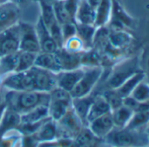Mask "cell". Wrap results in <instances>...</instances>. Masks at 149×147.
Instances as JSON below:
<instances>
[{
    "mask_svg": "<svg viewBox=\"0 0 149 147\" xmlns=\"http://www.w3.org/2000/svg\"><path fill=\"white\" fill-rule=\"evenodd\" d=\"M62 47H64L68 51H70L73 53H81L85 50L82 40L77 35L66 40L64 42Z\"/></svg>",
    "mask_w": 149,
    "mask_h": 147,
    "instance_id": "obj_35",
    "label": "cell"
},
{
    "mask_svg": "<svg viewBox=\"0 0 149 147\" xmlns=\"http://www.w3.org/2000/svg\"><path fill=\"white\" fill-rule=\"evenodd\" d=\"M34 26H35L39 42H40V52L54 53L57 51V49L60 47L58 46L57 43L54 41V40L51 36L49 31L47 30V26L43 23L40 17H39V19Z\"/></svg>",
    "mask_w": 149,
    "mask_h": 147,
    "instance_id": "obj_16",
    "label": "cell"
},
{
    "mask_svg": "<svg viewBox=\"0 0 149 147\" xmlns=\"http://www.w3.org/2000/svg\"><path fill=\"white\" fill-rule=\"evenodd\" d=\"M103 67V56L94 48L86 49L82 53L81 67L91 68Z\"/></svg>",
    "mask_w": 149,
    "mask_h": 147,
    "instance_id": "obj_28",
    "label": "cell"
},
{
    "mask_svg": "<svg viewBox=\"0 0 149 147\" xmlns=\"http://www.w3.org/2000/svg\"><path fill=\"white\" fill-rule=\"evenodd\" d=\"M49 96L48 115L52 120L57 122L71 108L73 98L68 91L59 87H55L51 90Z\"/></svg>",
    "mask_w": 149,
    "mask_h": 147,
    "instance_id": "obj_4",
    "label": "cell"
},
{
    "mask_svg": "<svg viewBox=\"0 0 149 147\" xmlns=\"http://www.w3.org/2000/svg\"><path fill=\"white\" fill-rule=\"evenodd\" d=\"M145 74H146V80L149 82V58L147 59L146 62V69L144 70Z\"/></svg>",
    "mask_w": 149,
    "mask_h": 147,
    "instance_id": "obj_39",
    "label": "cell"
},
{
    "mask_svg": "<svg viewBox=\"0 0 149 147\" xmlns=\"http://www.w3.org/2000/svg\"><path fill=\"white\" fill-rule=\"evenodd\" d=\"M58 133H62L66 138H71L76 137L83 129V122L78 116L74 111L72 107L67 111V113L56 122Z\"/></svg>",
    "mask_w": 149,
    "mask_h": 147,
    "instance_id": "obj_10",
    "label": "cell"
},
{
    "mask_svg": "<svg viewBox=\"0 0 149 147\" xmlns=\"http://www.w3.org/2000/svg\"><path fill=\"white\" fill-rule=\"evenodd\" d=\"M135 26V19L124 9L121 2L112 0L111 15L107 26L111 31L132 29Z\"/></svg>",
    "mask_w": 149,
    "mask_h": 147,
    "instance_id": "obj_7",
    "label": "cell"
},
{
    "mask_svg": "<svg viewBox=\"0 0 149 147\" xmlns=\"http://www.w3.org/2000/svg\"><path fill=\"white\" fill-rule=\"evenodd\" d=\"M9 1H10V2H13V3H14V4H16V5H18L19 6H20L21 5L26 4L27 0H9Z\"/></svg>",
    "mask_w": 149,
    "mask_h": 147,
    "instance_id": "obj_40",
    "label": "cell"
},
{
    "mask_svg": "<svg viewBox=\"0 0 149 147\" xmlns=\"http://www.w3.org/2000/svg\"><path fill=\"white\" fill-rule=\"evenodd\" d=\"M62 5L71 19L76 23V15L77 12L80 0H61Z\"/></svg>",
    "mask_w": 149,
    "mask_h": 147,
    "instance_id": "obj_36",
    "label": "cell"
},
{
    "mask_svg": "<svg viewBox=\"0 0 149 147\" xmlns=\"http://www.w3.org/2000/svg\"><path fill=\"white\" fill-rule=\"evenodd\" d=\"M112 0H100L99 4L96 7V20L95 26H105L110 21L111 15Z\"/></svg>",
    "mask_w": 149,
    "mask_h": 147,
    "instance_id": "obj_23",
    "label": "cell"
},
{
    "mask_svg": "<svg viewBox=\"0 0 149 147\" xmlns=\"http://www.w3.org/2000/svg\"><path fill=\"white\" fill-rule=\"evenodd\" d=\"M49 117L48 105H40L20 115L21 123H36Z\"/></svg>",
    "mask_w": 149,
    "mask_h": 147,
    "instance_id": "obj_25",
    "label": "cell"
},
{
    "mask_svg": "<svg viewBox=\"0 0 149 147\" xmlns=\"http://www.w3.org/2000/svg\"><path fill=\"white\" fill-rule=\"evenodd\" d=\"M104 74L103 67H97L91 68H85L81 80L71 90L70 95L72 98H79L86 96L92 93Z\"/></svg>",
    "mask_w": 149,
    "mask_h": 147,
    "instance_id": "obj_5",
    "label": "cell"
},
{
    "mask_svg": "<svg viewBox=\"0 0 149 147\" xmlns=\"http://www.w3.org/2000/svg\"><path fill=\"white\" fill-rule=\"evenodd\" d=\"M77 24V36L82 40L84 49L92 48V43L97 27L92 25Z\"/></svg>",
    "mask_w": 149,
    "mask_h": 147,
    "instance_id": "obj_29",
    "label": "cell"
},
{
    "mask_svg": "<svg viewBox=\"0 0 149 147\" xmlns=\"http://www.w3.org/2000/svg\"><path fill=\"white\" fill-rule=\"evenodd\" d=\"M19 23L0 33V57L19 51Z\"/></svg>",
    "mask_w": 149,
    "mask_h": 147,
    "instance_id": "obj_11",
    "label": "cell"
},
{
    "mask_svg": "<svg viewBox=\"0 0 149 147\" xmlns=\"http://www.w3.org/2000/svg\"><path fill=\"white\" fill-rule=\"evenodd\" d=\"M49 93L38 91L9 90L5 96L8 108L22 115L40 105H48Z\"/></svg>",
    "mask_w": 149,
    "mask_h": 147,
    "instance_id": "obj_1",
    "label": "cell"
},
{
    "mask_svg": "<svg viewBox=\"0 0 149 147\" xmlns=\"http://www.w3.org/2000/svg\"><path fill=\"white\" fill-rule=\"evenodd\" d=\"M61 26L63 44L68 39L77 35V24L76 23H66V24L61 25Z\"/></svg>",
    "mask_w": 149,
    "mask_h": 147,
    "instance_id": "obj_37",
    "label": "cell"
},
{
    "mask_svg": "<svg viewBox=\"0 0 149 147\" xmlns=\"http://www.w3.org/2000/svg\"><path fill=\"white\" fill-rule=\"evenodd\" d=\"M104 139L112 147H145L149 145L146 129L114 128Z\"/></svg>",
    "mask_w": 149,
    "mask_h": 147,
    "instance_id": "obj_2",
    "label": "cell"
},
{
    "mask_svg": "<svg viewBox=\"0 0 149 147\" xmlns=\"http://www.w3.org/2000/svg\"><path fill=\"white\" fill-rule=\"evenodd\" d=\"M36 55L37 53H34L24 52V51L19 50V61H18V66H17L15 72H23L33 67L34 66Z\"/></svg>",
    "mask_w": 149,
    "mask_h": 147,
    "instance_id": "obj_33",
    "label": "cell"
},
{
    "mask_svg": "<svg viewBox=\"0 0 149 147\" xmlns=\"http://www.w3.org/2000/svg\"><path fill=\"white\" fill-rule=\"evenodd\" d=\"M19 17L20 6L10 1L0 4V33L17 25Z\"/></svg>",
    "mask_w": 149,
    "mask_h": 147,
    "instance_id": "obj_12",
    "label": "cell"
},
{
    "mask_svg": "<svg viewBox=\"0 0 149 147\" xmlns=\"http://www.w3.org/2000/svg\"><path fill=\"white\" fill-rule=\"evenodd\" d=\"M88 126L90 130L97 138L104 139L115 128L111 116V112H109L96 118L95 120L91 122Z\"/></svg>",
    "mask_w": 149,
    "mask_h": 147,
    "instance_id": "obj_14",
    "label": "cell"
},
{
    "mask_svg": "<svg viewBox=\"0 0 149 147\" xmlns=\"http://www.w3.org/2000/svg\"><path fill=\"white\" fill-rule=\"evenodd\" d=\"M129 96L133 98L138 103H145L149 101V82L146 80V77L136 86Z\"/></svg>",
    "mask_w": 149,
    "mask_h": 147,
    "instance_id": "obj_32",
    "label": "cell"
},
{
    "mask_svg": "<svg viewBox=\"0 0 149 147\" xmlns=\"http://www.w3.org/2000/svg\"><path fill=\"white\" fill-rule=\"evenodd\" d=\"M141 69L142 68L139 66V60L137 56L125 58L116 62L112 65L111 72L104 81L105 88L117 89L128 78Z\"/></svg>",
    "mask_w": 149,
    "mask_h": 147,
    "instance_id": "obj_3",
    "label": "cell"
},
{
    "mask_svg": "<svg viewBox=\"0 0 149 147\" xmlns=\"http://www.w3.org/2000/svg\"><path fill=\"white\" fill-rule=\"evenodd\" d=\"M34 66L53 72L54 74H58L59 72H61V68L56 61L54 53L40 52L36 55Z\"/></svg>",
    "mask_w": 149,
    "mask_h": 147,
    "instance_id": "obj_24",
    "label": "cell"
},
{
    "mask_svg": "<svg viewBox=\"0 0 149 147\" xmlns=\"http://www.w3.org/2000/svg\"><path fill=\"white\" fill-rule=\"evenodd\" d=\"M36 140L40 142H50L53 141L58 135V129L56 122L52 120L50 117L46 120L39 130L33 134Z\"/></svg>",
    "mask_w": 149,
    "mask_h": 147,
    "instance_id": "obj_22",
    "label": "cell"
},
{
    "mask_svg": "<svg viewBox=\"0 0 149 147\" xmlns=\"http://www.w3.org/2000/svg\"><path fill=\"white\" fill-rule=\"evenodd\" d=\"M149 123V110L136 111L133 113L128 124L125 126L132 130H145Z\"/></svg>",
    "mask_w": 149,
    "mask_h": 147,
    "instance_id": "obj_31",
    "label": "cell"
},
{
    "mask_svg": "<svg viewBox=\"0 0 149 147\" xmlns=\"http://www.w3.org/2000/svg\"><path fill=\"white\" fill-rule=\"evenodd\" d=\"M88 2L96 9V7L97 6V5H98L99 2H100V0H88Z\"/></svg>",
    "mask_w": 149,
    "mask_h": 147,
    "instance_id": "obj_41",
    "label": "cell"
},
{
    "mask_svg": "<svg viewBox=\"0 0 149 147\" xmlns=\"http://www.w3.org/2000/svg\"><path fill=\"white\" fill-rule=\"evenodd\" d=\"M3 102V100H2V96H1V94H0V103H1Z\"/></svg>",
    "mask_w": 149,
    "mask_h": 147,
    "instance_id": "obj_43",
    "label": "cell"
},
{
    "mask_svg": "<svg viewBox=\"0 0 149 147\" xmlns=\"http://www.w3.org/2000/svg\"><path fill=\"white\" fill-rule=\"evenodd\" d=\"M20 31L19 50L39 53L40 52V42L35 26L27 22H19Z\"/></svg>",
    "mask_w": 149,
    "mask_h": 147,
    "instance_id": "obj_9",
    "label": "cell"
},
{
    "mask_svg": "<svg viewBox=\"0 0 149 147\" xmlns=\"http://www.w3.org/2000/svg\"><path fill=\"white\" fill-rule=\"evenodd\" d=\"M94 96L95 95L91 93L84 97L72 99L71 107L74 110V111L76 112V114L78 116V117L81 119L84 125L87 124V116H88L91 105L94 100Z\"/></svg>",
    "mask_w": 149,
    "mask_h": 147,
    "instance_id": "obj_19",
    "label": "cell"
},
{
    "mask_svg": "<svg viewBox=\"0 0 149 147\" xmlns=\"http://www.w3.org/2000/svg\"><path fill=\"white\" fill-rule=\"evenodd\" d=\"M20 123V114L7 107L0 121V138L11 130L19 128Z\"/></svg>",
    "mask_w": 149,
    "mask_h": 147,
    "instance_id": "obj_20",
    "label": "cell"
},
{
    "mask_svg": "<svg viewBox=\"0 0 149 147\" xmlns=\"http://www.w3.org/2000/svg\"><path fill=\"white\" fill-rule=\"evenodd\" d=\"M6 108H7V105H6V102L3 101L1 103H0V121H1V119H2V116H3Z\"/></svg>",
    "mask_w": 149,
    "mask_h": 147,
    "instance_id": "obj_38",
    "label": "cell"
},
{
    "mask_svg": "<svg viewBox=\"0 0 149 147\" xmlns=\"http://www.w3.org/2000/svg\"><path fill=\"white\" fill-rule=\"evenodd\" d=\"M19 51L0 57V76H6L16 71Z\"/></svg>",
    "mask_w": 149,
    "mask_h": 147,
    "instance_id": "obj_30",
    "label": "cell"
},
{
    "mask_svg": "<svg viewBox=\"0 0 149 147\" xmlns=\"http://www.w3.org/2000/svg\"><path fill=\"white\" fill-rule=\"evenodd\" d=\"M115 128H125L131 120L134 111L125 104L111 111Z\"/></svg>",
    "mask_w": 149,
    "mask_h": 147,
    "instance_id": "obj_27",
    "label": "cell"
},
{
    "mask_svg": "<svg viewBox=\"0 0 149 147\" xmlns=\"http://www.w3.org/2000/svg\"><path fill=\"white\" fill-rule=\"evenodd\" d=\"M85 68L79 67L69 71H61L57 74V87L68 91L69 93L81 80Z\"/></svg>",
    "mask_w": 149,
    "mask_h": 147,
    "instance_id": "obj_15",
    "label": "cell"
},
{
    "mask_svg": "<svg viewBox=\"0 0 149 147\" xmlns=\"http://www.w3.org/2000/svg\"><path fill=\"white\" fill-rule=\"evenodd\" d=\"M148 124H149V123H148Z\"/></svg>",
    "mask_w": 149,
    "mask_h": 147,
    "instance_id": "obj_45",
    "label": "cell"
},
{
    "mask_svg": "<svg viewBox=\"0 0 149 147\" xmlns=\"http://www.w3.org/2000/svg\"><path fill=\"white\" fill-rule=\"evenodd\" d=\"M118 1H119V2H121V0H118Z\"/></svg>",
    "mask_w": 149,
    "mask_h": 147,
    "instance_id": "obj_44",
    "label": "cell"
},
{
    "mask_svg": "<svg viewBox=\"0 0 149 147\" xmlns=\"http://www.w3.org/2000/svg\"><path fill=\"white\" fill-rule=\"evenodd\" d=\"M145 78H146V74H145L144 70L141 69V70L138 71L137 73H135L134 75L132 76L130 78H128L116 90L123 98H125L132 94V92L136 88V86Z\"/></svg>",
    "mask_w": 149,
    "mask_h": 147,
    "instance_id": "obj_26",
    "label": "cell"
},
{
    "mask_svg": "<svg viewBox=\"0 0 149 147\" xmlns=\"http://www.w3.org/2000/svg\"><path fill=\"white\" fill-rule=\"evenodd\" d=\"M83 52L73 53L64 47L58 48L54 53V56L61 71H69L81 67V56Z\"/></svg>",
    "mask_w": 149,
    "mask_h": 147,
    "instance_id": "obj_13",
    "label": "cell"
},
{
    "mask_svg": "<svg viewBox=\"0 0 149 147\" xmlns=\"http://www.w3.org/2000/svg\"><path fill=\"white\" fill-rule=\"evenodd\" d=\"M111 107L108 104L107 101L105 100V98L101 95H95L94 96V100L91 105L88 116H87V125L92 122L93 120H95L96 118L107 114L109 112H111Z\"/></svg>",
    "mask_w": 149,
    "mask_h": 147,
    "instance_id": "obj_18",
    "label": "cell"
},
{
    "mask_svg": "<svg viewBox=\"0 0 149 147\" xmlns=\"http://www.w3.org/2000/svg\"><path fill=\"white\" fill-rule=\"evenodd\" d=\"M33 91L49 93L57 87V74L33 66L30 68Z\"/></svg>",
    "mask_w": 149,
    "mask_h": 147,
    "instance_id": "obj_8",
    "label": "cell"
},
{
    "mask_svg": "<svg viewBox=\"0 0 149 147\" xmlns=\"http://www.w3.org/2000/svg\"><path fill=\"white\" fill-rule=\"evenodd\" d=\"M101 95L105 98L111 110L120 107L124 103V98L117 92L116 89H105V90Z\"/></svg>",
    "mask_w": 149,
    "mask_h": 147,
    "instance_id": "obj_34",
    "label": "cell"
},
{
    "mask_svg": "<svg viewBox=\"0 0 149 147\" xmlns=\"http://www.w3.org/2000/svg\"><path fill=\"white\" fill-rule=\"evenodd\" d=\"M9 0H0V4H3V3H6V2H8Z\"/></svg>",
    "mask_w": 149,
    "mask_h": 147,
    "instance_id": "obj_42",
    "label": "cell"
},
{
    "mask_svg": "<svg viewBox=\"0 0 149 147\" xmlns=\"http://www.w3.org/2000/svg\"><path fill=\"white\" fill-rule=\"evenodd\" d=\"M132 40L133 38L132 34L126 30H118V31L110 30V36H109L110 44L115 48L126 51L127 48L132 45Z\"/></svg>",
    "mask_w": 149,
    "mask_h": 147,
    "instance_id": "obj_21",
    "label": "cell"
},
{
    "mask_svg": "<svg viewBox=\"0 0 149 147\" xmlns=\"http://www.w3.org/2000/svg\"><path fill=\"white\" fill-rule=\"evenodd\" d=\"M95 20L96 9L88 2V0H80L76 15V23L94 26Z\"/></svg>",
    "mask_w": 149,
    "mask_h": 147,
    "instance_id": "obj_17",
    "label": "cell"
},
{
    "mask_svg": "<svg viewBox=\"0 0 149 147\" xmlns=\"http://www.w3.org/2000/svg\"><path fill=\"white\" fill-rule=\"evenodd\" d=\"M4 88L13 91H33L31 70L13 72L5 76L1 80Z\"/></svg>",
    "mask_w": 149,
    "mask_h": 147,
    "instance_id": "obj_6",
    "label": "cell"
}]
</instances>
